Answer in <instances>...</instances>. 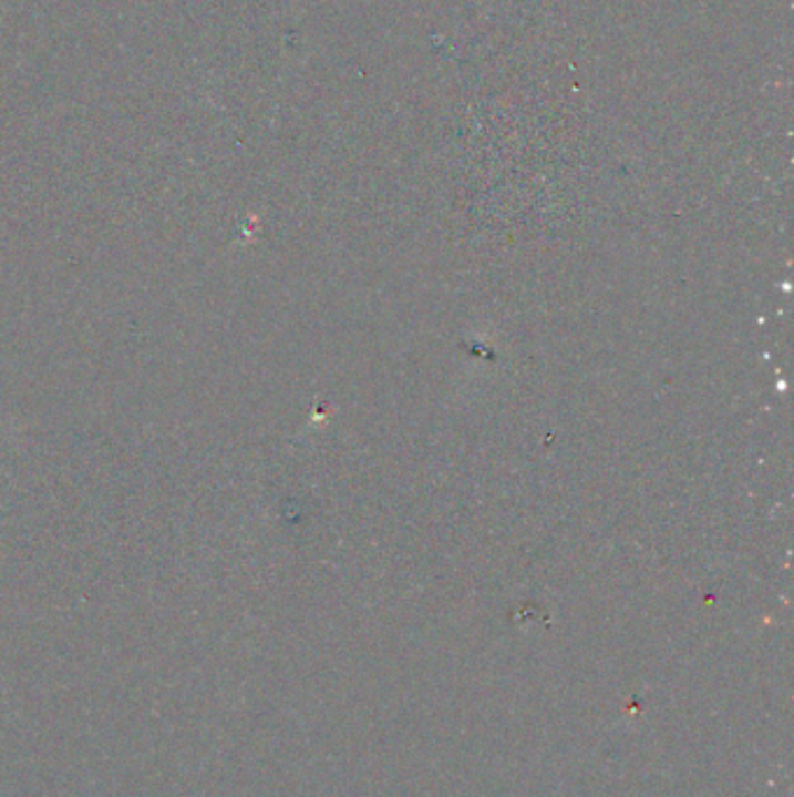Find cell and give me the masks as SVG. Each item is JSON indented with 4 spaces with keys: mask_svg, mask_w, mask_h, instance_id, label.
<instances>
[]
</instances>
